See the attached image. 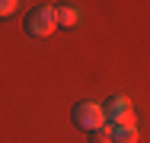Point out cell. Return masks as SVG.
Instances as JSON below:
<instances>
[{
  "label": "cell",
  "mask_w": 150,
  "mask_h": 143,
  "mask_svg": "<svg viewBox=\"0 0 150 143\" xmlns=\"http://www.w3.org/2000/svg\"><path fill=\"white\" fill-rule=\"evenodd\" d=\"M23 29L29 32L32 38H48V35L58 29V19H54V6L42 3V6L29 10V13H26V19H23Z\"/></svg>",
  "instance_id": "6da1fadb"
},
{
  "label": "cell",
  "mask_w": 150,
  "mask_h": 143,
  "mask_svg": "<svg viewBox=\"0 0 150 143\" xmlns=\"http://www.w3.org/2000/svg\"><path fill=\"white\" fill-rule=\"evenodd\" d=\"M102 118H105L109 127L134 124V105H131V99H125V95H112V99L105 102V108H102Z\"/></svg>",
  "instance_id": "7a4b0ae2"
},
{
  "label": "cell",
  "mask_w": 150,
  "mask_h": 143,
  "mask_svg": "<svg viewBox=\"0 0 150 143\" xmlns=\"http://www.w3.org/2000/svg\"><path fill=\"white\" fill-rule=\"evenodd\" d=\"M74 124L80 127V130H93V127H99V124H105V118H102V105H96V102H80V105H74Z\"/></svg>",
  "instance_id": "3957f363"
},
{
  "label": "cell",
  "mask_w": 150,
  "mask_h": 143,
  "mask_svg": "<svg viewBox=\"0 0 150 143\" xmlns=\"http://www.w3.org/2000/svg\"><path fill=\"white\" fill-rule=\"evenodd\" d=\"M54 19H58V26H67V29H74L77 22H80V13L74 10V6H54Z\"/></svg>",
  "instance_id": "277c9868"
},
{
  "label": "cell",
  "mask_w": 150,
  "mask_h": 143,
  "mask_svg": "<svg viewBox=\"0 0 150 143\" xmlns=\"http://www.w3.org/2000/svg\"><path fill=\"white\" fill-rule=\"evenodd\" d=\"M112 143H137V127H134V124L112 127Z\"/></svg>",
  "instance_id": "5b68a950"
},
{
  "label": "cell",
  "mask_w": 150,
  "mask_h": 143,
  "mask_svg": "<svg viewBox=\"0 0 150 143\" xmlns=\"http://www.w3.org/2000/svg\"><path fill=\"white\" fill-rule=\"evenodd\" d=\"M90 143H112V127L109 124H99L90 130Z\"/></svg>",
  "instance_id": "8992f818"
},
{
  "label": "cell",
  "mask_w": 150,
  "mask_h": 143,
  "mask_svg": "<svg viewBox=\"0 0 150 143\" xmlns=\"http://www.w3.org/2000/svg\"><path fill=\"white\" fill-rule=\"evenodd\" d=\"M13 10H16V0H0V19H6Z\"/></svg>",
  "instance_id": "52a82bcc"
}]
</instances>
